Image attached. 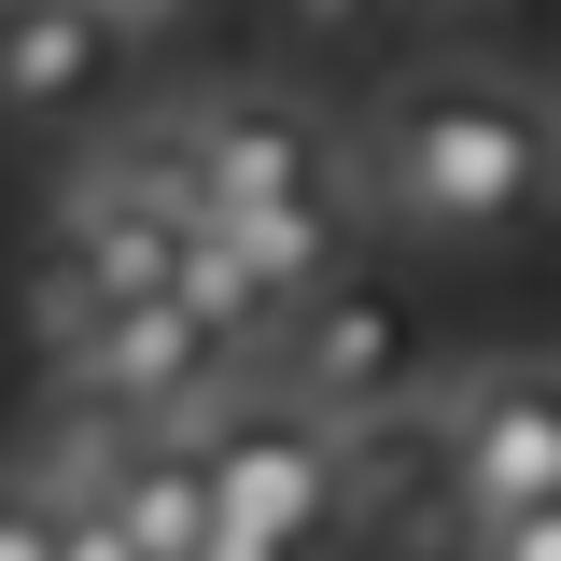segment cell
<instances>
[{"instance_id":"obj_7","label":"cell","mask_w":561,"mask_h":561,"mask_svg":"<svg viewBox=\"0 0 561 561\" xmlns=\"http://www.w3.org/2000/svg\"><path fill=\"white\" fill-rule=\"evenodd\" d=\"M113 28L84 14V0H14L0 14V127H70L99 84H113Z\"/></svg>"},{"instance_id":"obj_4","label":"cell","mask_w":561,"mask_h":561,"mask_svg":"<svg viewBox=\"0 0 561 561\" xmlns=\"http://www.w3.org/2000/svg\"><path fill=\"white\" fill-rule=\"evenodd\" d=\"M435 435H449L435 505H449L463 534H505V519L561 505V365H478L463 408L435 421Z\"/></svg>"},{"instance_id":"obj_10","label":"cell","mask_w":561,"mask_h":561,"mask_svg":"<svg viewBox=\"0 0 561 561\" xmlns=\"http://www.w3.org/2000/svg\"><path fill=\"white\" fill-rule=\"evenodd\" d=\"M169 295H183V309H197V323H210V337H225V351H253V337H280V323H267V280L239 267V239H225L210 210H197V225H183V280H169Z\"/></svg>"},{"instance_id":"obj_11","label":"cell","mask_w":561,"mask_h":561,"mask_svg":"<svg viewBox=\"0 0 561 561\" xmlns=\"http://www.w3.org/2000/svg\"><path fill=\"white\" fill-rule=\"evenodd\" d=\"M408 14H421V0H267L280 57H379Z\"/></svg>"},{"instance_id":"obj_17","label":"cell","mask_w":561,"mask_h":561,"mask_svg":"<svg viewBox=\"0 0 561 561\" xmlns=\"http://www.w3.org/2000/svg\"><path fill=\"white\" fill-rule=\"evenodd\" d=\"M0 14H14V0H0Z\"/></svg>"},{"instance_id":"obj_1","label":"cell","mask_w":561,"mask_h":561,"mask_svg":"<svg viewBox=\"0 0 561 561\" xmlns=\"http://www.w3.org/2000/svg\"><path fill=\"white\" fill-rule=\"evenodd\" d=\"M548 197H561V113L505 70H421L365 127V210L435 239V253L519 239Z\"/></svg>"},{"instance_id":"obj_9","label":"cell","mask_w":561,"mask_h":561,"mask_svg":"<svg viewBox=\"0 0 561 561\" xmlns=\"http://www.w3.org/2000/svg\"><path fill=\"white\" fill-rule=\"evenodd\" d=\"M239 239V267L267 280V323H295L323 280H351V210L337 197H267V210H210Z\"/></svg>"},{"instance_id":"obj_2","label":"cell","mask_w":561,"mask_h":561,"mask_svg":"<svg viewBox=\"0 0 561 561\" xmlns=\"http://www.w3.org/2000/svg\"><path fill=\"white\" fill-rule=\"evenodd\" d=\"M280 393L309 421H337V435H365V421H408L421 379H435V309H421L408 280H323L295 323L267 337Z\"/></svg>"},{"instance_id":"obj_8","label":"cell","mask_w":561,"mask_h":561,"mask_svg":"<svg viewBox=\"0 0 561 561\" xmlns=\"http://www.w3.org/2000/svg\"><path fill=\"white\" fill-rule=\"evenodd\" d=\"M113 505V534H127L140 561H210V534H225V505H210V463H197V435L183 421H154L127 449V478L99 491Z\"/></svg>"},{"instance_id":"obj_16","label":"cell","mask_w":561,"mask_h":561,"mask_svg":"<svg viewBox=\"0 0 561 561\" xmlns=\"http://www.w3.org/2000/svg\"><path fill=\"white\" fill-rule=\"evenodd\" d=\"M421 14H505V0H421Z\"/></svg>"},{"instance_id":"obj_14","label":"cell","mask_w":561,"mask_h":561,"mask_svg":"<svg viewBox=\"0 0 561 561\" xmlns=\"http://www.w3.org/2000/svg\"><path fill=\"white\" fill-rule=\"evenodd\" d=\"M478 561H561V505H534V519H505V534H478Z\"/></svg>"},{"instance_id":"obj_6","label":"cell","mask_w":561,"mask_h":561,"mask_svg":"<svg viewBox=\"0 0 561 561\" xmlns=\"http://www.w3.org/2000/svg\"><path fill=\"white\" fill-rule=\"evenodd\" d=\"M183 154H197V210H267V197H337V140L309 99L280 84H210L183 113Z\"/></svg>"},{"instance_id":"obj_5","label":"cell","mask_w":561,"mask_h":561,"mask_svg":"<svg viewBox=\"0 0 561 561\" xmlns=\"http://www.w3.org/2000/svg\"><path fill=\"white\" fill-rule=\"evenodd\" d=\"M225 365H239V351L210 337L183 295H154V309H99V323L57 351V393L127 408V421H197L210 393H225Z\"/></svg>"},{"instance_id":"obj_3","label":"cell","mask_w":561,"mask_h":561,"mask_svg":"<svg viewBox=\"0 0 561 561\" xmlns=\"http://www.w3.org/2000/svg\"><path fill=\"white\" fill-rule=\"evenodd\" d=\"M183 435H197V463H210L225 534H267V548H295V561L337 534V421H309L280 379H267V408H225V393H210Z\"/></svg>"},{"instance_id":"obj_13","label":"cell","mask_w":561,"mask_h":561,"mask_svg":"<svg viewBox=\"0 0 561 561\" xmlns=\"http://www.w3.org/2000/svg\"><path fill=\"white\" fill-rule=\"evenodd\" d=\"M84 14H99V28H113V43H169V28H183V14H197V0H84Z\"/></svg>"},{"instance_id":"obj_12","label":"cell","mask_w":561,"mask_h":561,"mask_svg":"<svg viewBox=\"0 0 561 561\" xmlns=\"http://www.w3.org/2000/svg\"><path fill=\"white\" fill-rule=\"evenodd\" d=\"M57 534H70V505H43L28 478L0 491V561H57Z\"/></svg>"},{"instance_id":"obj_15","label":"cell","mask_w":561,"mask_h":561,"mask_svg":"<svg viewBox=\"0 0 561 561\" xmlns=\"http://www.w3.org/2000/svg\"><path fill=\"white\" fill-rule=\"evenodd\" d=\"M57 561H140L127 534H113V505H70V534H57Z\"/></svg>"}]
</instances>
